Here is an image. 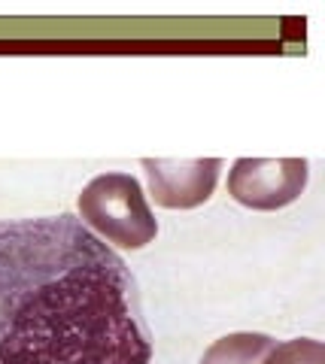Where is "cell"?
I'll use <instances>...</instances> for the list:
<instances>
[{"label": "cell", "instance_id": "1", "mask_svg": "<svg viewBox=\"0 0 325 364\" xmlns=\"http://www.w3.org/2000/svg\"><path fill=\"white\" fill-rule=\"evenodd\" d=\"M131 267L80 215L0 219V364H149Z\"/></svg>", "mask_w": 325, "mask_h": 364}, {"label": "cell", "instance_id": "2", "mask_svg": "<svg viewBox=\"0 0 325 364\" xmlns=\"http://www.w3.org/2000/svg\"><path fill=\"white\" fill-rule=\"evenodd\" d=\"M80 222L97 231L104 243L119 249H143L155 240L159 222L149 210L143 186L131 173H100L80 195Z\"/></svg>", "mask_w": 325, "mask_h": 364}, {"label": "cell", "instance_id": "6", "mask_svg": "<svg viewBox=\"0 0 325 364\" xmlns=\"http://www.w3.org/2000/svg\"><path fill=\"white\" fill-rule=\"evenodd\" d=\"M262 364H325V346L313 337L286 340V343H274Z\"/></svg>", "mask_w": 325, "mask_h": 364}, {"label": "cell", "instance_id": "5", "mask_svg": "<svg viewBox=\"0 0 325 364\" xmlns=\"http://www.w3.org/2000/svg\"><path fill=\"white\" fill-rule=\"evenodd\" d=\"M277 340L267 334H228L213 343L201 364H262Z\"/></svg>", "mask_w": 325, "mask_h": 364}, {"label": "cell", "instance_id": "3", "mask_svg": "<svg viewBox=\"0 0 325 364\" xmlns=\"http://www.w3.org/2000/svg\"><path fill=\"white\" fill-rule=\"evenodd\" d=\"M307 158H238L228 170V195L250 210H283L307 188Z\"/></svg>", "mask_w": 325, "mask_h": 364}, {"label": "cell", "instance_id": "4", "mask_svg": "<svg viewBox=\"0 0 325 364\" xmlns=\"http://www.w3.org/2000/svg\"><path fill=\"white\" fill-rule=\"evenodd\" d=\"M149 195L164 210H195L216 191L222 173L219 158H143Z\"/></svg>", "mask_w": 325, "mask_h": 364}]
</instances>
